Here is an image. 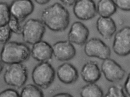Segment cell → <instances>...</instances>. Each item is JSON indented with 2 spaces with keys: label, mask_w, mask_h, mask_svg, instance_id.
Segmentation results:
<instances>
[{
  "label": "cell",
  "mask_w": 130,
  "mask_h": 97,
  "mask_svg": "<svg viewBox=\"0 0 130 97\" xmlns=\"http://www.w3.org/2000/svg\"><path fill=\"white\" fill-rule=\"evenodd\" d=\"M41 21L51 31H63L67 28L70 24V13L62 4L56 3L42 11Z\"/></svg>",
  "instance_id": "1"
},
{
  "label": "cell",
  "mask_w": 130,
  "mask_h": 97,
  "mask_svg": "<svg viewBox=\"0 0 130 97\" xmlns=\"http://www.w3.org/2000/svg\"><path fill=\"white\" fill-rule=\"evenodd\" d=\"M31 55V50L26 45L20 42L9 41L4 44L0 54L1 60L7 65L22 64Z\"/></svg>",
  "instance_id": "2"
},
{
  "label": "cell",
  "mask_w": 130,
  "mask_h": 97,
  "mask_svg": "<svg viewBox=\"0 0 130 97\" xmlns=\"http://www.w3.org/2000/svg\"><path fill=\"white\" fill-rule=\"evenodd\" d=\"M28 78L27 68L23 64L8 65L3 76L4 80L7 85L18 88L25 85Z\"/></svg>",
  "instance_id": "3"
},
{
  "label": "cell",
  "mask_w": 130,
  "mask_h": 97,
  "mask_svg": "<svg viewBox=\"0 0 130 97\" xmlns=\"http://www.w3.org/2000/svg\"><path fill=\"white\" fill-rule=\"evenodd\" d=\"M55 71L49 63H40L32 73V79L35 85L40 88H48L54 81Z\"/></svg>",
  "instance_id": "4"
},
{
  "label": "cell",
  "mask_w": 130,
  "mask_h": 97,
  "mask_svg": "<svg viewBox=\"0 0 130 97\" xmlns=\"http://www.w3.org/2000/svg\"><path fill=\"white\" fill-rule=\"evenodd\" d=\"M45 31V26L41 20L30 19L22 26L23 41L29 44H34L42 41Z\"/></svg>",
  "instance_id": "5"
},
{
  "label": "cell",
  "mask_w": 130,
  "mask_h": 97,
  "mask_svg": "<svg viewBox=\"0 0 130 97\" xmlns=\"http://www.w3.org/2000/svg\"><path fill=\"white\" fill-rule=\"evenodd\" d=\"M84 53L90 57H96L104 60L110 57L111 49L109 46L100 39L92 38L85 44Z\"/></svg>",
  "instance_id": "6"
},
{
  "label": "cell",
  "mask_w": 130,
  "mask_h": 97,
  "mask_svg": "<svg viewBox=\"0 0 130 97\" xmlns=\"http://www.w3.org/2000/svg\"><path fill=\"white\" fill-rule=\"evenodd\" d=\"M101 70L106 79L111 83H116L123 79L125 71L114 60L109 58L103 60Z\"/></svg>",
  "instance_id": "7"
},
{
  "label": "cell",
  "mask_w": 130,
  "mask_h": 97,
  "mask_svg": "<svg viewBox=\"0 0 130 97\" xmlns=\"http://www.w3.org/2000/svg\"><path fill=\"white\" fill-rule=\"evenodd\" d=\"M112 49L114 52L121 56H125L130 54V28L125 26L116 34Z\"/></svg>",
  "instance_id": "8"
},
{
  "label": "cell",
  "mask_w": 130,
  "mask_h": 97,
  "mask_svg": "<svg viewBox=\"0 0 130 97\" xmlns=\"http://www.w3.org/2000/svg\"><path fill=\"white\" fill-rule=\"evenodd\" d=\"M9 8L11 16L21 23L33 12L35 7L31 1L16 0L12 2Z\"/></svg>",
  "instance_id": "9"
},
{
  "label": "cell",
  "mask_w": 130,
  "mask_h": 97,
  "mask_svg": "<svg viewBox=\"0 0 130 97\" xmlns=\"http://www.w3.org/2000/svg\"><path fill=\"white\" fill-rule=\"evenodd\" d=\"M73 10L76 18L84 21L94 18L97 14L95 4L91 0L76 1Z\"/></svg>",
  "instance_id": "10"
},
{
  "label": "cell",
  "mask_w": 130,
  "mask_h": 97,
  "mask_svg": "<svg viewBox=\"0 0 130 97\" xmlns=\"http://www.w3.org/2000/svg\"><path fill=\"white\" fill-rule=\"evenodd\" d=\"M52 48L54 56L60 61H68L76 54L75 47L68 41L57 42L52 45Z\"/></svg>",
  "instance_id": "11"
},
{
  "label": "cell",
  "mask_w": 130,
  "mask_h": 97,
  "mask_svg": "<svg viewBox=\"0 0 130 97\" xmlns=\"http://www.w3.org/2000/svg\"><path fill=\"white\" fill-rule=\"evenodd\" d=\"M89 35V31L84 24L81 22H75L71 25L68 33V41L72 44L83 45L88 41Z\"/></svg>",
  "instance_id": "12"
},
{
  "label": "cell",
  "mask_w": 130,
  "mask_h": 97,
  "mask_svg": "<svg viewBox=\"0 0 130 97\" xmlns=\"http://www.w3.org/2000/svg\"><path fill=\"white\" fill-rule=\"evenodd\" d=\"M31 55L40 63H49L53 55L52 46L47 42L40 41L32 45Z\"/></svg>",
  "instance_id": "13"
},
{
  "label": "cell",
  "mask_w": 130,
  "mask_h": 97,
  "mask_svg": "<svg viewBox=\"0 0 130 97\" xmlns=\"http://www.w3.org/2000/svg\"><path fill=\"white\" fill-rule=\"evenodd\" d=\"M57 75L59 80L66 85L76 82L79 78L77 70L69 63H64L59 66L57 69Z\"/></svg>",
  "instance_id": "14"
},
{
  "label": "cell",
  "mask_w": 130,
  "mask_h": 97,
  "mask_svg": "<svg viewBox=\"0 0 130 97\" xmlns=\"http://www.w3.org/2000/svg\"><path fill=\"white\" fill-rule=\"evenodd\" d=\"M80 75L83 80L87 83H95L100 79L101 72L96 63L89 61L82 67Z\"/></svg>",
  "instance_id": "15"
},
{
  "label": "cell",
  "mask_w": 130,
  "mask_h": 97,
  "mask_svg": "<svg viewBox=\"0 0 130 97\" xmlns=\"http://www.w3.org/2000/svg\"><path fill=\"white\" fill-rule=\"evenodd\" d=\"M96 29L103 38L109 39L115 34L116 26L114 20L110 18L99 17L96 21Z\"/></svg>",
  "instance_id": "16"
},
{
  "label": "cell",
  "mask_w": 130,
  "mask_h": 97,
  "mask_svg": "<svg viewBox=\"0 0 130 97\" xmlns=\"http://www.w3.org/2000/svg\"><path fill=\"white\" fill-rule=\"evenodd\" d=\"M96 10L100 17L110 18L116 12L117 7L112 1L100 0L97 4Z\"/></svg>",
  "instance_id": "17"
},
{
  "label": "cell",
  "mask_w": 130,
  "mask_h": 97,
  "mask_svg": "<svg viewBox=\"0 0 130 97\" xmlns=\"http://www.w3.org/2000/svg\"><path fill=\"white\" fill-rule=\"evenodd\" d=\"M80 97H103L102 88L95 83H88L81 88L80 91Z\"/></svg>",
  "instance_id": "18"
},
{
  "label": "cell",
  "mask_w": 130,
  "mask_h": 97,
  "mask_svg": "<svg viewBox=\"0 0 130 97\" xmlns=\"http://www.w3.org/2000/svg\"><path fill=\"white\" fill-rule=\"evenodd\" d=\"M20 97H44L42 90L35 84L26 85L21 91Z\"/></svg>",
  "instance_id": "19"
},
{
  "label": "cell",
  "mask_w": 130,
  "mask_h": 97,
  "mask_svg": "<svg viewBox=\"0 0 130 97\" xmlns=\"http://www.w3.org/2000/svg\"><path fill=\"white\" fill-rule=\"evenodd\" d=\"M11 17L9 6L6 3L0 2V27L7 25Z\"/></svg>",
  "instance_id": "20"
},
{
  "label": "cell",
  "mask_w": 130,
  "mask_h": 97,
  "mask_svg": "<svg viewBox=\"0 0 130 97\" xmlns=\"http://www.w3.org/2000/svg\"><path fill=\"white\" fill-rule=\"evenodd\" d=\"M103 97H127V96L123 87L121 85H117L109 87L107 93Z\"/></svg>",
  "instance_id": "21"
},
{
  "label": "cell",
  "mask_w": 130,
  "mask_h": 97,
  "mask_svg": "<svg viewBox=\"0 0 130 97\" xmlns=\"http://www.w3.org/2000/svg\"><path fill=\"white\" fill-rule=\"evenodd\" d=\"M20 23L16 19L11 16L7 25L11 32L20 35L22 34V26Z\"/></svg>",
  "instance_id": "22"
},
{
  "label": "cell",
  "mask_w": 130,
  "mask_h": 97,
  "mask_svg": "<svg viewBox=\"0 0 130 97\" xmlns=\"http://www.w3.org/2000/svg\"><path fill=\"white\" fill-rule=\"evenodd\" d=\"M12 33L7 25L0 27V44H4L8 42Z\"/></svg>",
  "instance_id": "23"
},
{
  "label": "cell",
  "mask_w": 130,
  "mask_h": 97,
  "mask_svg": "<svg viewBox=\"0 0 130 97\" xmlns=\"http://www.w3.org/2000/svg\"><path fill=\"white\" fill-rule=\"evenodd\" d=\"M112 1L116 7L123 11H130V0H115Z\"/></svg>",
  "instance_id": "24"
},
{
  "label": "cell",
  "mask_w": 130,
  "mask_h": 97,
  "mask_svg": "<svg viewBox=\"0 0 130 97\" xmlns=\"http://www.w3.org/2000/svg\"><path fill=\"white\" fill-rule=\"evenodd\" d=\"M0 97H20L19 93L15 89L8 88L0 92Z\"/></svg>",
  "instance_id": "25"
},
{
  "label": "cell",
  "mask_w": 130,
  "mask_h": 97,
  "mask_svg": "<svg viewBox=\"0 0 130 97\" xmlns=\"http://www.w3.org/2000/svg\"><path fill=\"white\" fill-rule=\"evenodd\" d=\"M130 75L128 74L126 78V80L124 84V87H123L124 91L125 94L127 95L128 96H130Z\"/></svg>",
  "instance_id": "26"
},
{
  "label": "cell",
  "mask_w": 130,
  "mask_h": 97,
  "mask_svg": "<svg viewBox=\"0 0 130 97\" xmlns=\"http://www.w3.org/2000/svg\"><path fill=\"white\" fill-rule=\"evenodd\" d=\"M52 97H74L71 94L68 92H60L54 95Z\"/></svg>",
  "instance_id": "27"
},
{
  "label": "cell",
  "mask_w": 130,
  "mask_h": 97,
  "mask_svg": "<svg viewBox=\"0 0 130 97\" xmlns=\"http://www.w3.org/2000/svg\"><path fill=\"white\" fill-rule=\"evenodd\" d=\"M76 1H61V2H62L63 4L67 6H74Z\"/></svg>",
  "instance_id": "28"
},
{
  "label": "cell",
  "mask_w": 130,
  "mask_h": 97,
  "mask_svg": "<svg viewBox=\"0 0 130 97\" xmlns=\"http://www.w3.org/2000/svg\"><path fill=\"white\" fill-rule=\"evenodd\" d=\"M35 1L39 5H44L48 3L50 1L48 0H36Z\"/></svg>",
  "instance_id": "29"
},
{
  "label": "cell",
  "mask_w": 130,
  "mask_h": 97,
  "mask_svg": "<svg viewBox=\"0 0 130 97\" xmlns=\"http://www.w3.org/2000/svg\"><path fill=\"white\" fill-rule=\"evenodd\" d=\"M4 68V64L2 61L0 60V74L1 73L3 70Z\"/></svg>",
  "instance_id": "30"
}]
</instances>
